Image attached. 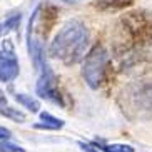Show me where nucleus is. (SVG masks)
<instances>
[{"label":"nucleus","mask_w":152,"mask_h":152,"mask_svg":"<svg viewBox=\"0 0 152 152\" xmlns=\"http://www.w3.org/2000/svg\"><path fill=\"white\" fill-rule=\"evenodd\" d=\"M152 40V14L147 10L129 12L119 22L115 52L121 57L130 49Z\"/></svg>","instance_id":"nucleus-1"},{"label":"nucleus","mask_w":152,"mask_h":152,"mask_svg":"<svg viewBox=\"0 0 152 152\" xmlns=\"http://www.w3.org/2000/svg\"><path fill=\"white\" fill-rule=\"evenodd\" d=\"M124 115L132 122L152 119V79H139L127 84L119 95Z\"/></svg>","instance_id":"nucleus-2"},{"label":"nucleus","mask_w":152,"mask_h":152,"mask_svg":"<svg viewBox=\"0 0 152 152\" xmlns=\"http://www.w3.org/2000/svg\"><path fill=\"white\" fill-rule=\"evenodd\" d=\"M87 42H89V34L85 25L79 20H70L54 39L50 45V55L64 60L67 65L75 64L84 55Z\"/></svg>","instance_id":"nucleus-3"},{"label":"nucleus","mask_w":152,"mask_h":152,"mask_svg":"<svg viewBox=\"0 0 152 152\" xmlns=\"http://www.w3.org/2000/svg\"><path fill=\"white\" fill-rule=\"evenodd\" d=\"M121 67L127 72L147 74L152 70V40L140 44L121 55Z\"/></svg>","instance_id":"nucleus-4"},{"label":"nucleus","mask_w":152,"mask_h":152,"mask_svg":"<svg viewBox=\"0 0 152 152\" xmlns=\"http://www.w3.org/2000/svg\"><path fill=\"white\" fill-rule=\"evenodd\" d=\"M107 52L104 47H95L84 60V69L82 75L90 89H97L105 74V65H107Z\"/></svg>","instance_id":"nucleus-5"},{"label":"nucleus","mask_w":152,"mask_h":152,"mask_svg":"<svg viewBox=\"0 0 152 152\" xmlns=\"http://www.w3.org/2000/svg\"><path fill=\"white\" fill-rule=\"evenodd\" d=\"M37 94L40 97L47 99V100H52L55 104H60L62 105V97L58 94L57 84H55V77L50 70L44 72L37 82Z\"/></svg>","instance_id":"nucleus-6"},{"label":"nucleus","mask_w":152,"mask_h":152,"mask_svg":"<svg viewBox=\"0 0 152 152\" xmlns=\"http://www.w3.org/2000/svg\"><path fill=\"white\" fill-rule=\"evenodd\" d=\"M18 75V62L14 52H0V80L10 82Z\"/></svg>","instance_id":"nucleus-7"},{"label":"nucleus","mask_w":152,"mask_h":152,"mask_svg":"<svg viewBox=\"0 0 152 152\" xmlns=\"http://www.w3.org/2000/svg\"><path fill=\"white\" fill-rule=\"evenodd\" d=\"M40 119L44 122H39L35 124V129H47V130H57V129H62L64 127V121L57 119V117L50 115L47 112H42L40 114Z\"/></svg>","instance_id":"nucleus-8"},{"label":"nucleus","mask_w":152,"mask_h":152,"mask_svg":"<svg viewBox=\"0 0 152 152\" xmlns=\"http://www.w3.org/2000/svg\"><path fill=\"white\" fill-rule=\"evenodd\" d=\"M15 100H17L18 104H22L23 107L28 109L30 112H39V109H40V102H39L37 99H34L32 95L17 94V95H15Z\"/></svg>","instance_id":"nucleus-9"},{"label":"nucleus","mask_w":152,"mask_h":152,"mask_svg":"<svg viewBox=\"0 0 152 152\" xmlns=\"http://www.w3.org/2000/svg\"><path fill=\"white\" fill-rule=\"evenodd\" d=\"M20 20H22L20 14H15V15H12V17H9L5 22H2L0 23V35H5V34L12 32L14 28H17L18 23H20Z\"/></svg>","instance_id":"nucleus-10"},{"label":"nucleus","mask_w":152,"mask_h":152,"mask_svg":"<svg viewBox=\"0 0 152 152\" xmlns=\"http://www.w3.org/2000/svg\"><path fill=\"white\" fill-rule=\"evenodd\" d=\"M97 145L104 152H134L132 145H125V144H97Z\"/></svg>","instance_id":"nucleus-11"},{"label":"nucleus","mask_w":152,"mask_h":152,"mask_svg":"<svg viewBox=\"0 0 152 152\" xmlns=\"http://www.w3.org/2000/svg\"><path fill=\"white\" fill-rule=\"evenodd\" d=\"M0 114L5 117H10V119H14L17 122H23L25 121V115H23L22 112L15 110V109H10V107H5V109H0Z\"/></svg>","instance_id":"nucleus-12"},{"label":"nucleus","mask_w":152,"mask_h":152,"mask_svg":"<svg viewBox=\"0 0 152 152\" xmlns=\"http://www.w3.org/2000/svg\"><path fill=\"white\" fill-rule=\"evenodd\" d=\"M0 152H25V151L18 145H14V144L4 140V142H0Z\"/></svg>","instance_id":"nucleus-13"},{"label":"nucleus","mask_w":152,"mask_h":152,"mask_svg":"<svg viewBox=\"0 0 152 152\" xmlns=\"http://www.w3.org/2000/svg\"><path fill=\"white\" fill-rule=\"evenodd\" d=\"M79 145L82 147V151L84 152H99V151H95V147L92 145V144H85V142H79Z\"/></svg>","instance_id":"nucleus-14"},{"label":"nucleus","mask_w":152,"mask_h":152,"mask_svg":"<svg viewBox=\"0 0 152 152\" xmlns=\"http://www.w3.org/2000/svg\"><path fill=\"white\" fill-rule=\"evenodd\" d=\"M9 137H10V130L5 129V127H0V139L5 140V139H9Z\"/></svg>","instance_id":"nucleus-15"},{"label":"nucleus","mask_w":152,"mask_h":152,"mask_svg":"<svg viewBox=\"0 0 152 152\" xmlns=\"http://www.w3.org/2000/svg\"><path fill=\"white\" fill-rule=\"evenodd\" d=\"M69 2H74V4H77V2H82V0H69Z\"/></svg>","instance_id":"nucleus-16"}]
</instances>
